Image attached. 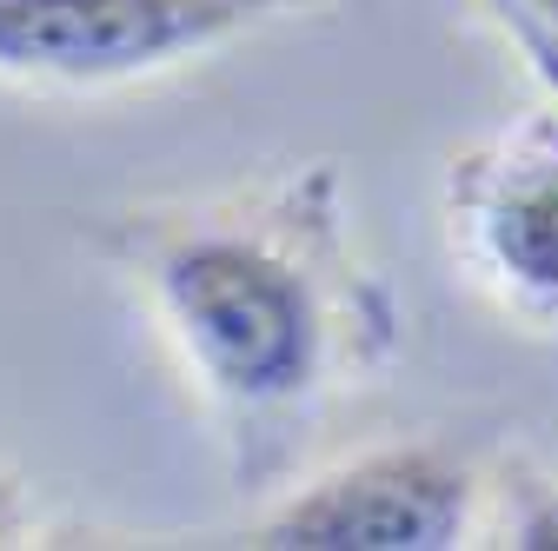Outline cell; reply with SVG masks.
I'll return each instance as SVG.
<instances>
[{
    "mask_svg": "<svg viewBox=\"0 0 558 551\" xmlns=\"http://www.w3.org/2000/svg\"><path fill=\"white\" fill-rule=\"evenodd\" d=\"M493 8V21L506 27V40L525 53V66H532V81L545 87V100L558 107V27H545L538 14H525L519 0H485Z\"/></svg>",
    "mask_w": 558,
    "mask_h": 551,
    "instance_id": "8992f818",
    "label": "cell"
},
{
    "mask_svg": "<svg viewBox=\"0 0 558 551\" xmlns=\"http://www.w3.org/2000/svg\"><path fill=\"white\" fill-rule=\"evenodd\" d=\"M459 259L519 319L558 326V107L512 113L446 167Z\"/></svg>",
    "mask_w": 558,
    "mask_h": 551,
    "instance_id": "277c9868",
    "label": "cell"
},
{
    "mask_svg": "<svg viewBox=\"0 0 558 551\" xmlns=\"http://www.w3.org/2000/svg\"><path fill=\"white\" fill-rule=\"evenodd\" d=\"M313 8L326 0H0V81L100 94Z\"/></svg>",
    "mask_w": 558,
    "mask_h": 551,
    "instance_id": "7a4b0ae2",
    "label": "cell"
},
{
    "mask_svg": "<svg viewBox=\"0 0 558 551\" xmlns=\"http://www.w3.org/2000/svg\"><path fill=\"white\" fill-rule=\"evenodd\" d=\"M100 246L140 280L180 366L233 439H287L339 392L386 366L399 313L360 259L332 160L259 186L140 206Z\"/></svg>",
    "mask_w": 558,
    "mask_h": 551,
    "instance_id": "6da1fadb",
    "label": "cell"
},
{
    "mask_svg": "<svg viewBox=\"0 0 558 551\" xmlns=\"http://www.w3.org/2000/svg\"><path fill=\"white\" fill-rule=\"evenodd\" d=\"M485 505H493L499 544L558 551V472H545L538 458H506L499 486H485Z\"/></svg>",
    "mask_w": 558,
    "mask_h": 551,
    "instance_id": "5b68a950",
    "label": "cell"
},
{
    "mask_svg": "<svg viewBox=\"0 0 558 551\" xmlns=\"http://www.w3.org/2000/svg\"><path fill=\"white\" fill-rule=\"evenodd\" d=\"M27 538V486L14 472H0V544H21Z\"/></svg>",
    "mask_w": 558,
    "mask_h": 551,
    "instance_id": "52a82bcc",
    "label": "cell"
},
{
    "mask_svg": "<svg viewBox=\"0 0 558 551\" xmlns=\"http://www.w3.org/2000/svg\"><path fill=\"white\" fill-rule=\"evenodd\" d=\"M519 8H525V14H538L545 27H558V0H519Z\"/></svg>",
    "mask_w": 558,
    "mask_h": 551,
    "instance_id": "ba28073f",
    "label": "cell"
},
{
    "mask_svg": "<svg viewBox=\"0 0 558 551\" xmlns=\"http://www.w3.org/2000/svg\"><path fill=\"white\" fill-rule=\"evenodd\" d=\"M485 525L478 472L433 445V439H392L339 458L293 492H279L253 544L279 551H452Z\"/></svg>",
    "mask_w": 558,
    "mask_h": 551,
    "instance_id": "3957f363",
    "label": "cell"
}]
</instances>
